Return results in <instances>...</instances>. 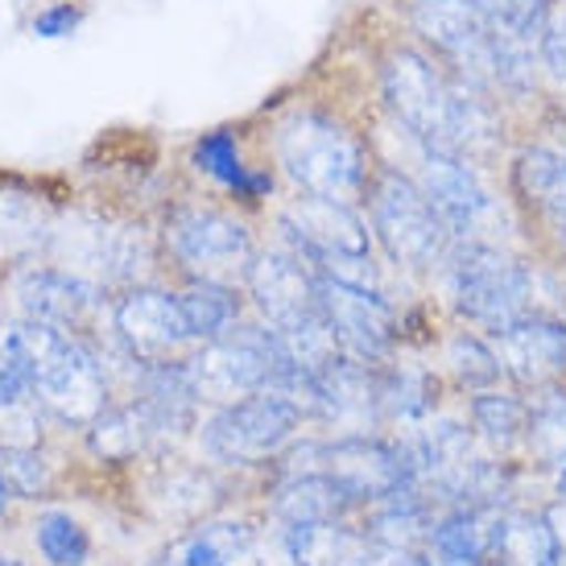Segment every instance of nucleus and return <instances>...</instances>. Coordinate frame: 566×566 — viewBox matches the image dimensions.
<instances>
[{"mask_svg":"<svg viewBox=\"0 0 566 566\" xmlns=\"http://www.w3.org/2000/svg\"><path fill=\"white\" fill-rule=\"evenodd\" d=\"M380 92L394 120L422 149L480 161L501 142V120L488 95L422 50H389V59L380 66Z\"/></svg>","mask_w":566,"mask_h":566,"instance_id":"nucleus-1","label":"nucleus"},{"mask_svg":"<svg viewBox=\"0 0 566 566\" xmlns=\"http://www.w3.org/2000/svg\"><path fill=\"white\" fill-rule=\"evenodd\" d=\"M409 21L434 59L480 92L534 87V46L496 30L480 0H409Z\"/></svg>","mask_w":566,"mask_h":566,"instance_id":"nucleus-2","label":"nucleus"},{"mask_svg":"<svg viewBox=\"0 0 566 566\" xmlns=\"http://www.w3.org/2000/svg\"><path fill=\"white\" fill-rule=\"evenodd\" d=\"M0 360L42 394L63 422L92 426L108 409V380L92 352L63 327L21 318L0 327Z\"/></svg>","mask_w":566,"mask_h":566,"instance_id":"nucleus-3","label":"nucleus"},{"mask_svg":"<svg viewBox=\"0 0 566 566\" xmlns=\"http://www.w3.org/2000/svg\"><path fill=\"white\" fill-rule=\"evenodd\" d=\"M277 161L302 195L356 203L368 190V149L323 112H294L277 128Z\"/></svg>","mask_w":566,"mask_h":566,"instance_id":"nucleus-4","label":"nucleus"},{"mask_svg":"<svg viewBox=\"0 0 566 566\" xmlns=\"http://www.w3.org/2000/svg\"><path fill=\"white\" fill-rule=\"evenodd\" d=\"M439 273L451 306L475 327L496 331L534 311V273L496 244L459 240Z\"/></svg>","mask_w":566,"mask_h":566,"instance_id":"nucleus-5","label":"nucleus"},{"mask_svg":"<svg viewBox=\"0 0 566 566\" xmlns=\"http://www.w3.org/2000/svg\"><path fill=\"white\" fill-rule=\"evenodd\" d=\"M199 401H240V397L277 389L298 364L290 360L282 335L273 327H228L220 339H207L195 360H187Z\"/></svg>","mask_w":566,"mask_h":566,"instance_id":"nucleus-6","label":"nucleus"},{"mask_svg":"<svg viewBox=\"0 0 566 566\" xmlns=\"http://www.w3.org/2000/svg\"><path fill=\"white\" fill-rule=\"evenodd\" d=\"M282 232L290 240V252H298L302 261L323 277H339V282L356 285L377 282L373 237H368V223L356 216L352 203L302 195L298 203L282 216Z\"/></svg>","mask_w":566,"mask_h":566,"instance_id":"nucleus-7","label":"nucleus"},{"mask_svg":"<svg viewBox=\"0 0 566 566\" xmlns=\"http://www.w3.org/2000/svg\"><path fill=\"white\" fill-rule=\"evenodd\" d=\"M368 207H373V232L397 265L409 273L442 269L455 240L447 232V223L439 220V211L430 207L426 190L418 187V178L380 170L373 178V190H368Z\"/></svg>","mask_w":566,"mask_h":566,"instance_id":"nucleus-8","label":"nucleus"},{"mask_svg":"<svg viewBox=\"0 0 566 566\" xmlns=\"http://www.w3.org/2000/svg\"><path fill=\"white\" fill-rule=\"evenodd\" d=\"M302 418L306 413L298 401H290L277 389H265V394L240 397V401L216 409L211 422L203 426V447L207 455L220 463H237V468L265 463L298 434Z\"/></svg>","mask_w":566,"mask_h":566,"instance_id":"nucleus-9","label":"nucleus"},{"mask_svg":"<svg viewBox=\"0 0 566 566\" xmlns=\"http://www.w3.org/2000/svg\"><path fill=\"white\" fill-rule=\"evenodd\" d=\"M294 459H302L290 472H327L352 492L356 504H380L413 488L409 468L401 459L397 439L377 434H339L331 442H302Z\"/></svg>","mask_w":566,"mask_h":566,"instance_id":"nucleus-10","label":"nucleus"},{"mask_svg":"<svg viewBox=\"0 0 566 566\" xmlns=\"http://www.w3.org/2000/svg\"><path fill=\"white\" fill-rule=\"evenodd\" d=\"M166 244L174 261L195 273V282H232L249 277V265L256 261L249 228L211 207H178L166 220Z\"/></svg>","mask_w":566,"mask_h":566,"instance_id":"nucleus-11","label":"nucleus"},{"mask_svg":"<svg viewBox=\"0 0 566 566\" xmlns=\"http://www.w3.org/2000/svg\"><path fill=\"white\" fill-rule=\"evenodd\" d=\"M418 187L426 190L430 207L439 211L447 223L451 240H488V232L501 223V203L488 190L484 174L475 170V161L455 158V154H439V149H422V170H418Z\"/></svg>","mask_w":566,"mask_h":566,"instance_id":"nucleus-12","label":"nucleus"},{"mask_svg":"<svg viewBox=\"0 0 566 566\" xmlns=\"http://www.w3.org/2000/svg\"><path fill=\"white\" fill-rule=\"evenodd\" d=\"M318 306L331 335L339 339L347 356L364 364L385 360L397 344V311L377 294V285L339 282L318 273Z\"/></svg>","mask_w":566,"mask_h":566,"instance_id":"nucleus-13","label":"nucleus"},{"mask_svg":"<svg viewBox=\"0 0 566 566\" xmlns=\"http://www.w3.org/2000/svg\"><path fill=\"white\" fill-rule=\"evenodd\" d=\"M249 294L256 302V311L273 331H302L323 318L318 306V273L298 252L273 249L261 252L249 265Z\"/></svg>","mask_w":566,"mask_h":566,"instance_id":"nucleus-14","label":"nucleus"},{"mask_svg":"<svg viewBox=\"0 0 566 566\" xmlns=\"http://www.w3.org/2000/svg\"><path fill=\"white\" fill-rule=\"evenodd\" d=\"M488 344L501 360L504 377H513L521 389H551L566 377V323L554 315L513 318L504 327L488 331Z\"/></svg>","mask_w":566,"mask_h":566,"instance_id":"nucleus-15","label":"nucleus"},{"mask_svg":"<svg viewBox=\"0 0 566 566\" xmlns=\"http://www.w3.org/2000/svg\"><path fill=\"white\" fill-rule=\"evenodd\" d=\"M112 327L128 347V356L142 364H170L190 344L178 294H166V290H145V285L128 290L112 306Z\"/></svg>","mask_w":566,"mask_h":566,"instance_id":"nucleus-16","label":"nucleus"},{"mask_svg":"<svg viewBox=\"0 0 566 566\" xmlns=\"http://www.w3.org/2000/svg\"><path fill=\"white\" fill-rule=\"evenodd\" d=\"M17 302H21L25 318L71 331L87 323V315L99 302V290H95V282L71 273V269H30L17 282Z\"/></svg>","mask_w":566,"mask_h":566,"instance_id":"nucleus-17","label":"nucleus"},{"mask_svg":"<svg viewBox=\"0 0 566 566\" xmlns=\"http://www.w3.org/2000/svg\"><path fill=\"white\" fill-rule=\"evenodd\" d=\"M513 190L537 220L551 228L554 244L566 256V154L551 145H530L513 161Z\"/></svg>","mask_w":566,"mask_h":566,"instance_id":"nucleus-18","label":"nucleus"},{"mask_svg":"<svg viewBox=\"0 0 566 566\" xmlns=\"http://www.w3.org/2000/svg\"><path fill=\"white\" fill-rule=\"evenodd\" d=\"M282 546L294 566H368L380 551L368 530L347 521H294L282 530Z\"/></svg>","mask_w":566,"mask_h":566,"instance_id":"nucleus-19","label":"nucleus"},{"mask_svg":"<svg viewBox=\"0 0 566 566\" xmlns=\"http://www.w3.org/2000/svg\"><path fill=\"white\" fill-rule=\"evenodd\" d=\"M154 566H265L261 542L244 521H203L170 542Z\"/></svg>","mask_w":566,"mask_h":566,"instance_id":"nucleus-20","label":"nucleus"},{"mask_svg":"<svg viewBox=\"0 0 566 566\" xmlns=\"http://www.w3.org/2000/svg\"><path fill=\"white\" fill-rule=\"evenodd\" d=\"M142 409L149 434H178L187 430L199 406L195 380H190L187 364H145L142 373V397L133 401Z\"/></svg>","mask_w":566,"mask_h":566,"instance_id":"nucleus-21","label":"nucleus"},{"mask_svg":"<svg viewBox=\"0 0 566 566\" xmlns=\"http://www.w3.org/2000/svg\"><path fill=\"white\" fill-rule=\"evenodd\" d=\"M563 542H558L546 513L501 509L496 542H492V566H563Z\"/></svg>","mask_w":566,"mask_h":566,"instance_id":"nucleus-22","label":"nucleus"},{"mask_svg":"<svg viewBox=\"0 0 566 566\" xmlns=\"http://www.w3.org/2000/svg\"><path fill=\"white\" fill-rule=\"evenodd\" d=\"M352 509H356L352 492L327 472H290L285 484L277 488V496H273V513L282 517V525H294V521H347Z\"/></svg>","mask_w":566,"mask_h":566,"instance_id":"nucleus-23","label":"nucleus"},{"mask_svg":"<svg viewBox=\"0 0 566 566\" xmlns=\"http://www.w3.org/2000/svg\"><path fill=\"white\" fill-rule=\"evenodd\" d=\"M178 311L187 323L190 344H207L220 339L228 327H237V294L223 282H190L187 290H178Z\"/></svg>","mask_w":566,"mask_h":566,"instance_id":"nucleus-24","label":"nucleus"},{"mask_svg":"<svg viewBox=\"0 0 566 566\" xmlns=\"http://www.w3.org/2000/svg\"><path fill=\"white\" fill-rule=\"evenodd\" d=\"M525 442L534 447L542 468L551 472L558 496H566V397L551 389L546 397L530 401V434Z\"/></svg>","mask_w":566,"mask_h":566,"instance_id":"nucleus-25","label":"nucleus"},{"mask_svg":"<svg viewBox=\"0 0 566 566\" xmlns=\"http://www.w3.org/2000/svg\"><path fill=\"white\" fill-rule=\"evenodd\" d=\"M46 237V207L25 190H0V252L4 256H25Z\"/></svg>","mask_w":566,"mask_h":566,"instance_id":"nucleus-26","label":"nucleus"},{"mask_svg":"<svg viewBox=\"0 0 566 566\" xmlns=\"http://www.w3.org/2000/svg\"><path fill=\"white\" fill-rule=\"evenodd\" d=\"M472 426L480 430L484 442L509 451V447L525 442V434H530V401L484 389L480 397H472Z\"/></svg>","mask_w":566,"mask_h":566,"instance_id":"nucleus-27","label":"nucleus"},{"mask_svg":"<svg viewBox=\"0 0 566 566\" xmlns=\"http://www.w3.org/2000/svg\"><path fill=\"white\" fill-rule=\"evenodd\" d=\"M434 409V380L413 368L380 373V418L389 422H422Z\"/></svg>","mask_w":566,"mask_h":566,"instance_id":"nucleus-28","label":"nucleus"},{"mask_svg":"<svg viewBox=\"0 0 566 566\" xmlns=\"http://www.w3.org/2000/svg\"><path fill=\"white\" fill-rule=\"evenodd\" d=\"M145 439H154V434H149V426H145L137 406L104 409L92 422V451L104 459H116V463H125V459L137 455L145 447Z\"/></svg>","mask_w":566,"mask_h":566,"instance_id":"nucleus-29","label":"nucleus"},{"mask_svg":"<svg viewBox=\"0 0 566 566\" xmlns=\"http://www.w3.org/2000/svg\"><path fill=\"white\" fill-rule=\"evenodd\" d=\"M33 537H38V551H42V558L50 566H83L87 554H92L87 530L71 513H63V509L42 513L38 525H33Z\"/></svg>","mask_w":566,"mask_h":566,"instance_id":"nucleus-30","label":"nucleus"},{"mask_svg":"<svg viewBox=\"0 0 566 566\" xmlns=\"http://www.w3.org/2000/svg\"><path fill=\"white\" fill-rule=\"evenodd\" d=\"M447 364H451V373H455L459 385H468V389H492V385L504 377V368H501V360H496L492 344L480 339V335H472V331L451 335Z\"/></svg>","mask_w":566,"mask_h":566,"instance_id":"nucleus-31","label":"nucleus"},{"mask_svg":"<svg viewBox=\"0 0 566 566\" xmlns=\"http://www.w3.org/2000/svg\"><path fill=\"white\" fill-rule=\"evenodd\" d=\"M480 4L492 17V25L517 38L521 46H537L554 21V0H480Z\"/></svg>","mask_w":566,"mask_h":566,"instance_id":"nucleus-32","label":"nucleus"},{"mask_svg":"<svg viewBox=\"0 0 566 566\" xmlns=\"http://www.w3.org/2000/svg\"><path fill=\"white\" fill-rule=\"evenodd\" d=\"M199 166H203L207 174L223 178L228 187H240V190H265L269 187L265 178H249V174H244L237 145H232L228 133H216V137H207V142L199 145Z\"/></svg>","mask_w":566,"mask_h":566,"instance_id":"nucleus-33","label":"nucleus"},{"mask_svg":"<svg viewBox=\"0 0 566 566\" xmlns=\"http://www.w3.org/2000/svg\"><path fill=\"white\" fill-rule=\"evenodd\" d=\"M537 59H542V66L566 87V13L554 17L551 25H546L542 42H537Z\"/></svg>","mask_w":566,"mask_h":566,"instance_id":"nucleus-34","label":"nucleus"},{"mask_svg":"<svg viewBox=\"0 0 566 566\" xmlns=\"http://www.w3.org/2000/svg\"><path fill=\"white\" fill-rule=\"evenodd\" d=\"M4 475H13L21 492H38V488L46 484V472H42V459H33L30 451H9Z\"/></svg>","mask_w":566,"mask_h":566,"instance_id":"nucleus-35","label":"nucleus"},{"mask_svg":"<svg viewBox=\"0 0 566 566\" xmlns=\"http://www.w3.org/2000/svg\"><path fill=\"white\" fill-rule=\"evenodd\" d=\"M17 401H25V380L9 364H0V406H17Z\"/></svg>","mask_w":566,"mask_h":566,"instance_id":"nucleus-36","label":"nucleus"},{"mask_svg":"<svg viewBox=\"0 0 566 566\" xmlns=\"http://www.w3.org/2000/svg\"><path fill=\"white\" fill-rule=\"evenodd\" d=\"M389 566H447V563H439L430 551H413V554H394Z\"/></svg>","mask_w":566,"mask_h":566,"instance_id":"nucleus-37","label":"nucleus"},{"mask_svg":"<svg viewBox=\"0 0 566 566\" xmlns=\"http://www.w3.org/2000/svg\"><path fill=\"white\" fill-rule=\"evenodd\" d=\"M9 501H13V484H9V475H4V468H0V513L9 509Z\"/></svg>","mask_w":566,"mask_h":566,"instance_id":"nucleus-38","label":"nucleus"},{"mask_svg":"<svg viewBox=\"0 0 566 566\" xmlns=\"http://www.w3.org/2000/svg\"><path fill=\"white\" fill-rule=\"evenodd\" d=\"M0 566H25L21 558H13V554H0Z\"/></svg>","mask_w":566,"mask_h":566,"instance_id":"nucleus-39","label":"nucleus"}]
</instances>
